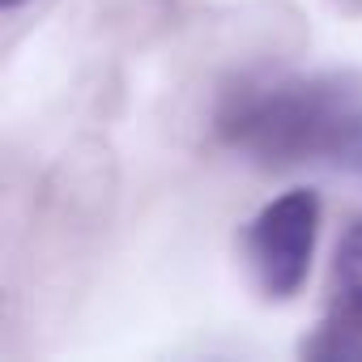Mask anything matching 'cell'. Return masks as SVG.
<instances>
[{
    "label": "cell",
    "mask_w": 362,
    "mask_h": 362,
    "mask_svg": "<svg viewBox=\"0 0 362 362\" xmlns=\"http://www.w3.org/2000/svg\"><path fill=\"white\" fill-rule=\"evenodd\" d=\"M214 124L260 166L320 162L362 175V94L337 77L239 81L222 94Z\"/></svg>",
    "instance_id": "6da1fadb"
},
{
    "label": "cell",
    "mask_w": 362,
    "mask_h": 362,
    "mask_svg": "<svg viewBox=\"0 0 362 362\" xmlns=\"http://www.w3.org/2000/svg\"><path fill=\"white\" fill-rule=\"evenodd\" d=\"M320 235V197L311 188H294L269 201L247 226V264L256 286L269 298H294L311 273Z\"/></svg>",
    "instance_id": "7a4b0ae2"
},
{
    "label": "cell",
    "mask_w": 362,
    "mask_h": 362,
    "mask_svg": "<svg viewBox=\"0 0 362 362\" xmlns=\"http://www.w3.org/2000/svg\"><path fill=\"white\" fill-rule=\"evenodd\" d=\"M332 277H337V298L349 315L362 320V218H354L337 243V264H332Z\"/></svg>",
    "instance_id": "3957f363"
},
{
    "label": "cell",
    "mask_w": 362,
    "mask_h": 362,
    "mask_svg": "<svg viewBox=\"0 0 362 362\" xmlns=\"http://www.w3.org/2000/svg\"><path fill=\"white\" fill-rule=\"evenodd\" d=\"M18 5H26V0H5V9H18Z\"/></svg>",
    "instance_id": "277c9868"
}]
</instances>
